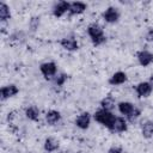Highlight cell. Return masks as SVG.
Listing matches in <instances>:
<instances>
[{"label": "cell", "instance_id": "obj_1", "mask_svg": "<svg viewBox=\"0 0 153 153\" xmlns=\"http://www.w3.org/2000/svg\"><path fill=\"white\" fill-rule=\"evenodd\" d=\"M117 110L118 112L124 117L127 118V121H130V122H134L136 121L140 115H141V110L131 102L129 100H121L117 103Z\"/></svg>", "mask_w": 153, "mask_h": 153}, {"label": "cell", "instance_id": "obj_2", "mask_svg": "<svg viewBox=\"0 0 153 153\" xmlns=\"http://www.w3.org/2000/svg\"><path fill=\"white\" fill-rule=\"evenodd\" d=\"M86 33H87L90 41L92 42V44L94 47L103 45L106 42V35L104 32V29L98 23L88 24V26L86 27Z\"/></svg>", "mask_w": 153, "mask_h": 153}, {"label": "cell", "instance_id": "obj_3", "mask_svg": "<svg viewBox=\"0 0 153 153\" xmlns=\"http://www.w3.org/2000/svg\"><path fill=\"white\" fill-rule=\"evenodd\" d=\"M92 116H93V120L97 123H99L100 126L105 127L108 130L111 127V124H112V122H114V120L116 117V115L112 111H109V110H105V109H102V108L96 110Z\"/></svg>", "mask_w": 153, "mask_h": 153}, {"label": "cell", "instance_id": "obj_4", "mask_svg": "<svg viewBox=\"0 0 153 153\" xmlns=\"http://www.w3.org/2000/svg\"><path fill=\"white\" fill-rule=\"evenodd\" d=\"M39 72L47 80H53L57 75V65L54 61H45L39 65Z\"/></svg>", "mask_w": 153, "mask_h": 153}, {"label": "cell", "instance_id": "obj_5", "mask_svg": "<svg viewBox=\"0 0 153 153\" xmlns=\"http://www.w3.org/2000/svg\"><path fill=\"white\" fill-rule=\"evenodd\" d=\"M120 17H121V12L117 7L115 6H109L106 7L103 13H102V19L108 23V24H115L120 20Z\"/></svg>", "mask_w": 153, "mask_h": 153}, {"label": "cell", "instance_id": "obj_6", "mask_svg": "<svg viewBox=\"0 0 153 153\" xmlns=\"http://www.w3.org/2000/svg\"><path fill=\"white\" fill-rule=\"evenodd\" d=\"M92 118L93 116L88 112V111H82L80 112L75 120H74V124L76 128H79L80 130H87L91 126V122H92Z\"/></svg>", "mask_w": 153, "mask_h": 153}, {"label": "cell", "instance_id": "obj_7", "mask_svg": "<svg viewBox=\"0 0 153 153\" xmlns=\"http://www.w3.org/2000/svg\"><path fill=\"white\" fill-rule=\"evenodd\" d=\"M128 130V121L123 116H116L111 127L109 128V131L112 134H122Z\"/></svg>", "mask_w": 153, "mask_h": 153}, {"label": "cell", "instance_id": "obj_8", "mask_svg": "<svg viewBox=\"0 0 153 153\" xmlns=\"http://www.w3.org/2000/svg\"><path fill=\"white\" fill-rule=\"evenodd\" d=\"M134 90H135L137 98H148L153 92V85L148 80L147 81H140L139 84L135 85Z\"/></svg>", "mask_w": 153, "mask_h": 153}, {"label": "cell", "instance_id": "obj_9", "mask_svg": "<svg viewBox=\"0 0 153 153\" xmlns=\"http://www.w3.org/2000/svg\"><path fill=\"white\" fill-rule=\"evenodd\" d=\"M60 45H61L65 50L71 51V53L76 51V50L79 49V42H78L76 37L73 36V35H68V36L62 37V38L60 39Z\"/></svg>", "mask_w": 153, "mask_h": 153}, {"label": "cell", "instance_id": "obj_10", "mask_svg": "<svg viewBox=\"0 0 153 153\" xmlns=\"http://www.w3.org/2000/svg\"><path fill=\"white\" fill-rule=\"evenodd\" d=\"M18 93H19V87H18L16 84H7V85H4V86L1 87V90H0L1 100L11 99V98L16 97Z\"/></svg>", "mask_w": 153, "mask_h": 153}, {"label": "cell", "instance_id": "obj_11", "mask_svg": "<svg viewBox=\"0 0 153 153\" xmlns=\"http://www.w3.org/2000/svg\"><path fill=\"white\" fill-rule=\"evenodd\" d=\"M136 60L141 67H148L153 63V53L147 49H141L136 53Z\"/></svg>", "mask_w": 153, "mask_h": 153}, {"label": "cell", "instance_id": "obj_12", "mask_svg": "<svg viewBox=\"0 0 153 153\" xmlns=\"http://www.w3.org/2000/svg\"><path fill=\"white\" fill-rule=\"evenodd\" d=\"M44 120H45V123L50 127H55L57 126L61 121H62V115L59 110H55V109H50L45 112L44 115Z\"/></svg>", "mask_w": 153, "mask_h": 153}, {"label": "cell", "instance_id": "obj_13", "mask_svg": "<svg viewBox=\"0 0 153 153\" xmlns=\"http://www.w3.org/2000/svg\"><path fill=\"white\" fill-rule=\"evenodd\" d=\"M69 4H71V2H68V1H59V2H56V4L53 6V8H51L53 16H54L55 18H61V17H63L66 13L69 12Z\"/></svg>", "mask_w": 153, "mask_h": 153}, {"label": "cell", "instance_id": "obj_14", "mask_svg": "<svg viewBox=\"0 0 153 153\" xmlns=\"http://www.w3.org/2000/svg\"><path fill=\"white\" fill-rule=\"evenodd\" d=\"M127 80H128L127 73L123 72V71H117V72H115V73L109 78L108 82H109V85H111V86H120V85H123L124 82H127Z\"/></svg>", "mask_w": 153, "mask_h": 153}, {"label": "cell", "instance_id": "obj_15", "mask_svg": "<svg viewBox=\"0 0 153 153\" xmlns=\"http://www.w3.org/2000/svg\"><path fill=\"white\" fill-rule=\"evenodd\" d=\"M60 148V141L54 136H48L43 141V149L47 153H54L59 151Z\"/></svg>", "mask_w": 153, "mask_h": 153}, {"label": "cell", "instance_id": "obj_16", "mask_svg": "<svg viewBox=\"0 0 153 153\" xmlns=\"http://www.w3.org/2000/svg\"><path fill=\"white\" fill-rule=\"evenodd\" d=\"M24 115L29 121L37 122L39 121V117H41V110L36 105H27L24 109Z\"/></svg>", "mask_w": 153, "mask_h": 153}, {"label": "cell", "instance_id": "obj_17", "mask_svg": "<svg viewBox=\"0 0 153 153\" xmlns=\"http://www.w3.org/2000/svg\"><path fill=\"white\" fill-rule=\"evenodd\" d=\"M87 10V4L82 1H74L69 4V14L71 16H80Z\"/></svg>", "mask_w": 153, "mask_h": 153}, {"label": "cell", "instance_id": "obj_18", "mask_svg": "<svg viewBox=\"0 0 153 153\" xmlns=\"http://www.w3.org/2000/svg\"><path fill=\"white\" fill-rule=\"evenodd\" d=\"M11 17H12V13H11L10 6L5 1H1L0 2V22H1V24L7 23L11 19Z\"/></svg>", "mask_w": 153, "mask_h": 153}, {"label": "cell", "instance_id": "obj_19", "mask_svg": "<svg viewBox=\"0 0 153 153\" xmlns=\"http://www.w3.org/2000/svg\"><path fill=\"white\" fill-rule=\"evenodd\" d=\"M141 135L145 139L153 137V120H147L141 123Z\"/></svg>", "mask_w": 153, "mask_h": 153}, {"label": "cell", "instance_id": "obj_20", "mask_svg": "<svg viewBox=\"0 0 153 153\" xmlns=\"http://www.w3.org/2000/svg\"><path fill=\"white\" fill-rule=\"evenodd\" d=\"M99 105H100V108H102V109H105V110L112 111V110L117 106V103H116V99H115L111 94H108V96H105V97L100 100Z\"/></svg>", "mask_w": 153, "mask_h": 153}, {"label": "cell", "instance_id": "obj_21", "mask_svg": "<svg viewBox=\"0 0 153 153\" xmlns=\"http://www.w3.org/2000/svg\"><path fill=\"white\" fill-rule=\"evenodd\" d=\"M67 79H68V75L66 73H57V75L53 79V82H54L55 86L61 87V86L65 85V82L67 81Z\"/></svg>", "mask_w": 153, "mask_h": 153}, {"label": "cell", "instance_id": "obj_22", "mask_svg": "<svg viewBox=\"0 0 153 153\" xmlns=\"http://www.w3.org/2000/svg\"><path fill=\"white\" fill-rule=\"evenodd\" d=\"M39 24H41V18L37 17V16H36V17H32V18L29 20V30L32 31V32L37 31L38 27H39Z\"/></svg>", "mask_w": 153, "mask_h": 153}, {"label": "cell", "instance_id": "obj_23", "mask_svg": "<svg viewBox=\"0 0 153 153\" xmlns=\"http://www.w3.org/2000/svg\"><path fill=\"white\" fill-rule=\"evenodd\" d=\"M24 38H25V36H24V32L23 31H16V32H13L10 36V41H12V42H20Z\"/></svg>", "mask_w": 153, "mask_h": 153}, {"label": "cell", "instance_id": "obj_24", "mask_svg": "<svg viewBox=\"0 0 153 153\" xmlns=\"http://www.w3.org/2000/svg\"><path fill=\"white\" fill-rule=\"evenodd\" d=\"M106 153H123V148L121 146H117V145H114L111 146Z\"/></svg>", "mask_w": 153, "mask_h": 153}, {"label": "cell", "instance_id": "obj_25", "mask_svg": "<svg viewBox=\"0 0 153 153\" xmlns=\"http://www.w3.org/2000/svg\"><path fill=\"white\" fill-rule=\"evenodd\" d=\"M147 37H148V39H149V41H152V42H153V29L148 31V35H147Z\"/></svg>", "mask_w": 153, "mask_h": 153}, {"label": "cell", "instance_id": "obj_26", "mask_svg": "<svg viewBox=\"0 0 153 153\" xmlns=\"http://www.w3.org/2000/svg\"><path fill=\"white\" fill-rule=\"evenodd\" d=\"M148 81H149V82H151V84L153 85V74H152V75L149 76V80H148Z\"/></svg>", "mask_w": 153, "mask_h": 153}, {"label": "cell", "instance_id": "obj_27", "mask_svg": "<svg viewBox=\"0 0 153 153\" xmlns=\"http://www.w3.org/2000/svg\"><path fill=\"white\" fill-rule=\"evenodd\" d=\"M75 153H84V152H75Z\"/></svg>", "mask_w": 153, "mask_h": 153}]
</instances>
